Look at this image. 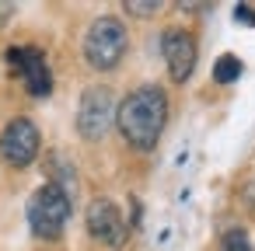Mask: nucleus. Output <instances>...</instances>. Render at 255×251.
Instances as JSON below:
<instances>
[{
	"instance_id": "obj_3",
	"label": "nucleus",
	"mask_w": 255,
	"mask_h": 251,
	"mask_svg": "<svg viewBox=\"0 0 255 251\" xmlns=\"http://www.w3.org/2000/svg\"><path fill=\"white\" fill-rule=\"evenodd\" d=\"M84 56L95 70H116L119 60L126 56V25L119 18H98L88 28Z\"/></svg>"
},
{
	"instance_id": "obj_12",
	"label": "nucleus",
	"mask_w": 255,
	"mask_h": 251,
	"mask_svg": "<svg viewBox=\"0 0 255 251\" xmlns=\"http://www.w3.org/2000/svg\"><path fill=\"white\" fill-rule=\"evenodd\" d=\"M234 18H238L241 25H255V11H252L248 4H238V7H234Z\"/></svg>"
},
{
	"instance_id": "obj_8",
	"label": "nucleus",
	"mask_w": 255,
	"mask_h": 251,
	"mask_svg": "<svg viewBox=\"0 0 255 251\" xmlns=\"http://www.w3.org/2000/svg\"><path fill=\"white\" fill-rule=\"evenodd\" d=\"M161 53H164V63H168V74L171 81H189L192 77V67H196V39L182 28H168L161 35Z\"/></svg>"
},
{
	"instance_id": "obj_2",
	"label": "nucleus",
	"mask_w": 255,
	"mask_h": 251,
	"mask_svg": "<svg viewBox=\"0 0 255 251\" xmlns=\"http://www.w3.org/2000/svg\"><path fill=\"white\" fill-rule=\"evenodd\" d=\"M67 220H70V192L60 188L56 181L42 185V188L28 199V227H32L35 237L56 241V237L63 234Z\"/></svg>"
},
{
	"instance_id": "obj_6",
	"label": "nucleus",
	"mask_w": 255,
	"mask_h": 251,
	"mask_svg": "<svg viewBox=\"0 0 255 251\" xmlns=\"http://www.w3.org/2000/svg\"><path fill=\"white\" fill-rule=\"evenodd\" d=\"M88 234L109 248H123L126 237H129V227L119 213V206L112 199H95L88 206Z\"/></svg>"
},
{
	"instance_id": "obj_4",
	"label": "nucleus",
	"mask_w": 255,
	"mask_h": 251,
	"mask_svg": "<svg viewBox=\"0 0 255 251\" xmlns=\"http://www.w3.org/2000/svg\"><path fill=\"white\" fill-rule=\"evenodd\" d=\"M116 122V98L109 87H88L77 108V129L84 140H102Z\"/></svg>"
},
{
	"instance_id": "obj_7",
	"label": "nucleus",
	"mask_w": 255,
	"mask_h": 251,
	"mask_svg": "<svg viewBox=\"0 0 255 251\" xmlns=\"http://www.w3.org/2000/svg\"><path fill=\"white\" fill-rule=\"evenodd\" d=\"M7 63L25 81V87H28L32 98H46L53 91V74H49L46 56L39 49H7Z\"/></svg>"
},
{
	"instance_id": "obj_9",
	"label": "nucleus",
	"mask_w": 255,
	"mask_h": 251,
	"mask_svg": "<svg viewBox=\"0 0 255 251\" xmlns=\"http://www.w3.org/2000/svg\"><path fill=\"white\" fill-rule=\"evenodd\" d=\"M238 77H241V60H238V56H220L217 67H213V81H217V84H231V81H238Z\"/></svg>"
},
{
	"instance_id": "obj_13",
	"label": "nucleus",
	"mask_w": 255,
	"mask_h": 251,
	"mask_svg": "<svg viewBox=\"0 0 255 251\" xmlns=\"http://www.w3.org/2000/svg\"><path fill=\"white\" fill-rule=\"evenodd\" d=\"M11 14H14V4H0V25H7Z\"/></svg>"
},
{
	"instance_id": "obj_1",
	"label": "nucleus",
	"mask_w": 255,
	"mask_h": 251,
	"mask_svg": "<svg viewBox=\"0 0 255 251\" xmlns=\"http://www.w3.org/2000/svg\"><path fill=\"white\" fill-rule=\"evenodd\" d=\"M164 122H168V98L161 87H136L116 112L119 133L136 150H154V143L164 133Z\"/></svg>"
},
{
	"instance_id": "obj_11",
	"label": "nucleus",
	"mask_w": 255,
	"mask_h": 251,
	"mask_svg": "<svg viewBox=\"0 0 255 251\" xmlns=\"http://www.w3.org/2000/svg\"><path fill=\"white\" fill-rule=\"evenodd\" d=\"M224 251H252L248 234H245V230H231V234L224 237Z\"/></svg>"
},
{
	"instance_id": "obj_5",
	"label": "nucleus",
	"mask_w": 255,
	"mask_h": 251,
	"mask_svg": "<svg viewBox=\"0 0 255 251\" xmlns=\"http://www.w3.org/2000/svg\"><path fill=\"white\" fill-rule=\"evenodd\" d=\"M39 147H42V136H39V126L32 119H11L7 129L0 133V154H4L7 164L14 167H28L35 157H39Z\"/></svg>"
},
{
	"instance_id": "obj_14",
	"label": "nucleus",
	"mask_w": 255,
	"mask_h": 251,
	"mask_svg": "<svg viewBox=\"0 0 255 251\" xmlns=\"http://www.w3.org/2000/svg\"><path fill=\"white\" fill-rule=\"evenodd\" d=\"M245 199H248V202H252V206H255V178H252V181H248V188H245Z\"/></svg>"
},
{
	"instance_id": "obj_10",
	"label": "nucleus",
	"mask_w": 255,
	"mask_h": 251,
	"mask_svg": "<svg viewBox=\"0 0 255 251\" xmlns=\"http://www.w3.org/2000/svg\"><path fill=\"white\" fill-rule=\"evenodd\" d=\"M129 14H136V18H150L161 4H157V0H143V4H140V0H126V4H123Z\"/></svg>"
}]
</instances>
